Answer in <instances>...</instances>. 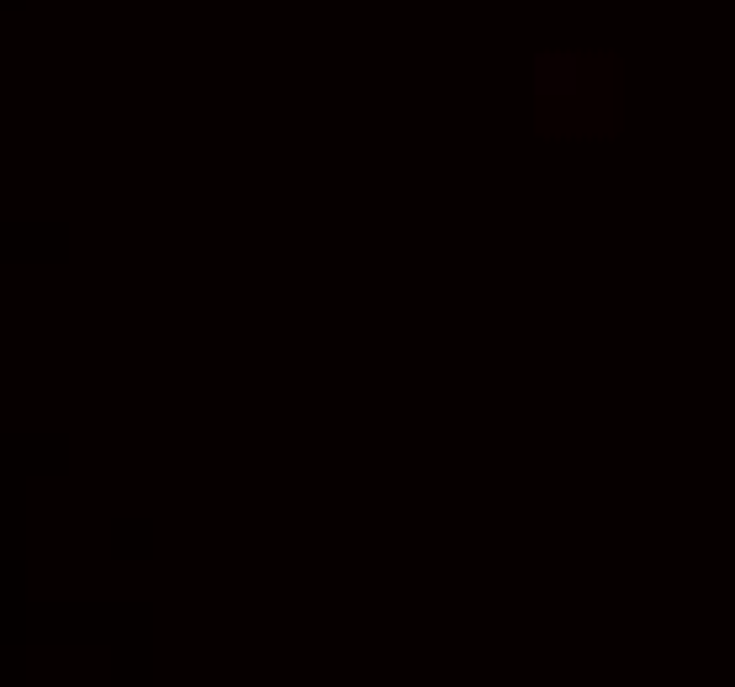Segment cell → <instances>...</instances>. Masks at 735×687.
<instances>
[{
  "mask_svg": "<svg viewBox=\"0 0 735 687\" xmlns=\"http://www.w3.org/2000/svg\"><path fill=\"white\" fill-rule=\"evenodd\" d=\"M624 59L614 48L529 53V127L545 143H609L624 133Z\"/></svg>",
  "mask_w": 735,
  "mask_h": 687,
  "instance_id": "6da1fadb",
  "label": "cell"
}]
</instances>
